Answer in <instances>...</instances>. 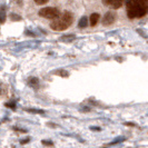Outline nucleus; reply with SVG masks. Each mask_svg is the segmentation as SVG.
Returning <instances> with one entry per match:
<instances>
[{"instance_id":"f257e3e1","label":"nucleus","mask_w":148,"mask_h":148,"mask_svg":"<svg viewBox=\"0 0 148 148\" xmlns=\"http://www.w3.org/2000/svg\"><path fill=\"white\" fill-rule=\"evenodd\" d=\"M147 0H127V15L128 18H141L147 14L148 8L146 5Z\"/></svg>"},{"instance_id":"f03ea898","label":"nucleus","mask_w":148,"mask_h":148,"mask_svg":"<svg viewBox=\"0 0 148 148\" xmlns=\"http://www.w3.org/2000/svg\"><path fill=\"white\" fill-rule=\"evenodd\" d=\"M74 21V16L69 11H65L50 22V28L55 31H64L70 27Z\"/></svg>"},{"instance_id":"7ed1b4c3","label":"nucleus","mask_w":148,"mask_h":148,"mask_svg":"<svg viewBox=\"0 0 148 148\" xmlns=\"http://www.w3.org/2000/svg\"><path fill=\"white\" fill-rule=\"evenodd\" d=\"M38 15L40 16V17H42V18H47V19H55V18H57L60 15V11L57 8L46 7L40 9Z\"/></svg>"},{"instance_id":"20e7f679","label":"nucleus","mask_w":148,"mask_h":148,"mask_svg":"<svg viewBox=\"0 0 148 148\" xmlns=\"http://www.w3.org/2000/svg\"><path fill=\"white\" fill-rule=\"evenodd\" d=\"M116 20V14L112 11H108L103 18V25L104 26H109L111 23H114Z\"/></svg>"},{"instance_id":"39448f33","label":"nucleus","mask_w":148,"mask_h":148,"mask_svg":"<svg viewBox=\"0 0 148 148\" xmlns=\"http://www.w3.org/2000/svg\"><path fill=\"white\" fill-rule=\"evenodd\" d=\"M124 0H103V3L108 6V7L112 8V9H118L123 6Z\"/></svg>"},{"instance_id":"423d86ee","label":"nucleus","mask_w":148,"mask_h":148,"mask_svg":"<svg viewBox=\"0 0 148 148\" xmlns=\"http://www.w3.org/2000/svg\"><path fill=\"white\" fill-rule=\"evenodd\" d=\"M99 18H100V16H99V14H97V12H95V14H91V16H90V25L94 27V26H96L97 22L99 21Z\"/></svg>"},{"instance_id":"0eeeda50","label":"nucleus","mask_w":148,"mask_h":148,"mask_svg":"<svg viewBox=\"0 0 148 148\" xmlns=\"http://www.w3.org/2000/svg\"><path fill=\"white\" fill-rule=\"evenodd\" d=\"M75 39H76V36H75V35H65V36L60 37L59 40L62 41V42H71Z\"/></svg>"},{"instance_id":"6e6552de","label":"nucleus","mask_w":148,"mask_h":148,"mask_svg":"<svg viewBox=\"0 0 148 148\" xmlns=\"http://www.w3.org/2000/svg\"><path fill=\"white\" fill-rule=\"evenodd\" d=\"M28 82H29L30 86L34 87V88H38V86H39V80L36 77H30L29 79H28Z\"/></svg>"},{"instance_id":"1a4fd4ad","label":"nucleus","mask_w":148,"mask_h":148,"mask_svg":"<svg viewBox=\"0 0 148 148\" xmlns=\"http://www.w3.org/2000/svg\"><path fill=\"white\" fill-rule=\"evenodd\" d=\"M87 25H88V19H87V17H82L79 22H78V27H79V28H85V27H87Z\"/></svg>"},{"instance_id":"9d476101","label":"nucleus","mask_w":148,"mask_h":148,"mask_svg":"<svg viewBox=\"0 0 148 148\" xmlns=\"http://www.w3.org/2000/svg\"><path fill=\"white\" fill-rule=\"evenodd\" d=\"M25 110L30 114H45V110L42 109H34V108H25Z\"/></svg>"},{"instance_id":"9b49d317","label":"nucleus","mask_w":148,"mask_h":148,"mask_svg":"<svg viewBox=\"0 0 148 148\" xmlns=\"http://www.w3.org/2000/svg\"><path fill=\"white\" fill-rule=\"evenodd\" d=\"M53 74L60 75V76H62V77H67V76H68V73H67V71H64V70H59V71H55Z\"/></svg>"},{"instance_id":"f8f14e48","label":"nucleus","mask_w":148,"mask_h":148,"mask_svg":"<svg viewBox=\"0 0 148 148\" xmlns=\"http://www.w3.org/2000/svg\"><path fill=\"white\" fill-rule=\"evenodd\" d=\"M37 5H39V6H42V5H45V3H47L49 0H34Z\"/></svg>"},{"instance_id":"ddd939ff","label":"nucleus","mask_w":148,"mask_h":148,"mask_svg":"<svg viewBox=\"0 0 148 148\" xmlns=\"http://www.w3.org/2000/svg\"><path fill=\"white\" fill-rule=\"evenodd\" d=\"M18 15H11V19L12 20H20V17H17Z\"/></svg>"},{"instance_id":"4468645a","label":"nucleus","mask_w":148,"mask_h":148,"mask_svg":"<svg viewBox=\"0 0 148 148\" xmlns=\"http://www.w3.org/2000/svg\"><path fill=\"white\" fill-rule=\"evenodd\" d=\"M42 144H44V145H48V146H52V145H53L51 141H46V140H42Z\"/></svg>"},{"instance_id":"2eb2a0df","label":"nucleus","mask_w":148,"mask_h":148,"mask_svg":"<svg viewBox=\"0 0 148 148\" xmlns=\"http://www.w3.org/2000/svg\"><path fill=\"white\" fill-rule=\"evenodd\" d=\"M6 106H7V107H9V108H14V109L16 108L15 104H6Z\"/></svg>"},{"instance_id":"dca6fc26","label":"nucleus","mask_w":148,"mask_h":148,"mask_svg":"<svg viewBox=\"0 0 148 148\" xmlns=\"http://www.w3.org/2000/svg\"><path fill=\"white\" fill-rule=\"evenodd\" d=\"M29 140H30L29 138H26V139H23V140L21 141V144H26V143H28Z\"/></svg>"},{"instance_id":"f3484780","label":"nucleus","mask_w":148,"mask_h":148,"mask_svg":"<svg viewBox=\"0 0 148 148\" xmlns=\"http://www.w3.org/2000/svg\"><path fill=\"white\" fill-rule=\"evenodd\" d=\"M91 129H94V130H100V128H98V127H91Z\"/></svg>"}]
</instances>
